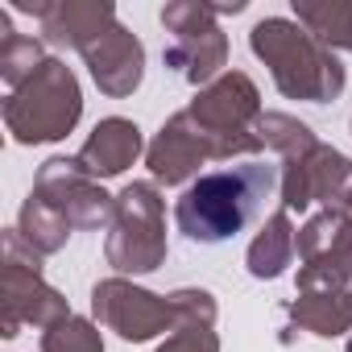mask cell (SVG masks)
Returning <instances> with one entry per match:
<instances>
[{"mask_svg":"<svg viewBox=\"0 0 352 352\" xmlns=\"http://www.w3.org/2000/svg\"><path fill=\"white\" fill-rule=\"evenodd\" d=\"M336 208H340V216H344V220H348V224H352V187H348V191H344V199H340V204H336Z\"/></svg>","mask_w":352,"mask_h":352,"instance_id":"24","label":"cell"},{"mask_svg":"<svg viewBox=\"0 0 352 352\" xmlns=\"http://www.w3.org/2000/svg\"><path fill=\"white\" fill-rule=\"evenodd\" d=\"M42 63H46V50H42V42H38V38L13 34V38L0 42V79H5L13 91H17V87H25V83L42 71Z\"/></svg>","mask_w":352,"mask_h":352,"instance_id":"20","label":"cell"},{"mask_svg":"<svg viewBox=\"0 0 352 352\" xmlns=\"http://www.w3.org/2000/svg\"><path fill=\"white\" fill-rule=\"evenodd\" d=\"M17 232L25 236V245L34 249V253H58L63 245H67V236H71V224L46 204V199H38V195H30L25 204H21V216H17Z\"/></svg>","mask_w":352,"mask_h":352,"instance_id":"18","label":"cell"},{"mask_svg":"<svg viewBox=\"0 0 352 352\" xmlns=\"http://www.w3.org/2000/svg\"><path fill=\"white\" fill-rule=\"evenodd\" d=\"M294 17L327 50H352V0H294Z\"/></svg>","mask_w":352,"mask_h":352,"instance_id":"17","label":"cell"},{"mask_svg":"<svg viewBox=\"0 0 352 352\" xmlns=\"http://www.w3.org/2000/svg\"><path fill=\"white\" fill-rule=\"evenodd\" d=\"M208 149L212 162H232V157H253L261 153L257 120H261V91L245 71H224L216 83L199 87L191 108H183Z\"/></svg>","mask_w":352,"mask_h":352,"instance_id":"3","label":"cell"},{"mask_svg":"<svg viewBox=\"0 0 352 352\" xmlns=\"http://www.w3.org/2000/svg\"><path fill=\"white\" fill-rule=\"evenodd\" d=\"M278 183L282 174L274 162H241V166L204 174L174 204V224H179L183 236L199 245L232 241L265 212V199L274 195Z\"/></svg>","mask_w":352,"mask_h":352,"instance_id":"1","label":"cell"},{"mask_svg":"<svg viewBox=\"0 0 352 352\" xmlns=\"http://www.w3.org/2000/svg\"><path fill=\"white\" fill-rule=\"evenodd\" d=\"M91 311H96V319L108 331H116L129 344H145V340H153L162 331H179V311H174L170 294L162 298L153 290L133 286L129 278H104V282H96Z\"/></svg>","mask_w":352,"mask_h":352,"instance_id":"8","label":"cell"},{"mask_svg":"<svg viewBox=\"0 0 352 352\" xmlns=\"http://www.w3.org/2000/svg\"><path fill=\"white\" fill-rule=\"evenodd\" d=\"M83 63L96 79V87L112 100H124L141 87L145 75V46L137 42V34H129L124 25H112L108 34H100L87 50Z\"/></svg>","mask_w":352,"mask_h":352,"instance_id":"12","label":"cell"},{"mask_svg":"<svg viewBox=\"0 0 352 352\" xmlns=\"http://www.w3.org/2000/svg\"><path fill=\"white\" fill-rule=\"evenodd\" d=\"M249 46L270 67V75H274V83L286 100L327 104L344 91V63L298 21L265 17V21L253 25Z\"/></svg>","mask_w":352,"mask_h":352,"instance_id":"2","label":"cell"},{"mask_svg":"<svg viewBox=\"0 0 352 352\" xmlns=\"http://www.w3.org/2000/svg\"><path fill=\"white\" fill-rule=\"evenodd\" d=\"M290 319L315 336H344L352 331V290L340 286L298 290V298L290 302Z\"/></svg>","mask_w":352,"mask_h":352,"instance_id":"15","label":"cell"},{"mask_svg":"<svg viewBox=\"0 0 352 352\" xmlns=\"http://www.w3.org/2000/svg\"><path fill=\"white\" fill-rule=\"evenodd\" d=\"M17 9L34 13L42 21L46 42L54 46H71V50H87L100 34H108L116 25V5L112 0H42V5H30L21 0Z\"/></svg>","mask_w":352,"mask_h":352,"instance_id":"11","label":"cell"},{"mask_svg":"<svg viewBox=\"0 0 352 352\" xmlns=\"http://www.w3.org/2000/svg\"><path fill=\"white\" fill-rule=\"evenodd\" d=\"M145 141H141V129L124 116H108L91 129V137L79 145L75 153V166L87 174V179H116V174H124L137 157H141Z\"/></svg>","mask_w":352,"mask_h":352,"instance_id":"14","label":"cell"},{"mask_svg":"<svg viewBox=\"0 0 352 352\" xmlns=\"http://www.w3.org/2000/svg\"><path fill=\"white\" fill-rule=\"evenodd\" d=\"M257 137H261V145H265V149H274V153L282 157V166H290V162L307 157V153L319 145V141H315V133H311L302 120L286 116V112H261V120H257Z\"/></svg>","mask_w":352,"mask_h":352,"instance_id":"19","label":"cell"},{"mask_svg":"<svg viewBox=\"0 0 352 352\" xmlns=\"http://www.w3.org/2000/svg\"><path fill=\"white\" fill-rule=\"evenodd\" d=\"M34 195L46 199L71 228H104L112 224V212H116V195H108L96 179H87L75 166V157L42 162L34 179Z\"/></svg>","mask_w":352,"mask_h":352,"instance_id":"9","label":"cell"},{"mask_svg":"<svg viewBox=\"0 0 352 352\" xmlns=\"http://www.w3.org/2000/svg\"><path fill=\"white\" fill-rule=\"evenodd\" d=\"M79 116H83V91L63 58H46L42 71L5 100V129L13 133L17 145L63 141L79 124Z\"/></svg>","mask_w":352,"mask_h":352,"instance_id":"4","label":"cell"},{"mask_svg":"<svg viewBox=\"0 0 352 352\" xmlns=\"http://www.w3.org/2000/svg\"><path fill=\"white\" fill-rule=\"evenodd\" d=\"M348 187H352V162L331 145H315L307 157L282 166V208L286 212H307L311 204L336 208Z\"/></svg>","mask_w":352,"mask_h":352,"instance_id":"10","label":"cell"},{"mask_svg":"<svg viewBox=\"0 0 352 352\" xmlns=\"http://www.w3.org/2000/svg\"><path fill=\"white\" fill-rule=\"evenodd\" d=\"M71 315L67 298L46 286L42 278V253H34L25 245V236L17 228L5 232V274H0V336L13 340L21 336L25 323L34 327H54Z\"/></svg>","mask_w":352,"mask_h":352,"instance_id":"5","label":"cell"},{"mask_svg":"<svg viewBox=\"0 0 352 352\" xmlns=\"http://www.w3.org/2000/svg\"><path fill=\"white\" fill-rule=\"evenodd\" d=\"M42 352H104V336L91 319L67 315L63 323L42 331Z\"/></svg>","mask_w":352,"mask_h":352,"instance_id":"21","label":"cell"},{"mask_svg":"<svg viewBox=\"0 0 352 352\" xmlns=\"http://www.w3.org/2000/svg\"><path fill=\"white\" fill-rule=\"evenodd\" d=\"M204 162H212V157H208V149H204V141H199V133H195V124H191L187 112H174L162 124V133L149 141V149H145L149 174H153L157 183H166V187L187 183Z\"/></svg>","mask_w":352,"mask_h":352,"instance_id":"13","label":"cell"},{"mask_svg":"<svg viewBox=\"0 0 352 352\" xmlns=\"http://www.w3.org/2000/svg\"><path fill=\"white\" fill-rule=\"evenodd\" d=\"M174 311H179V327H216V298L208 290H174L170 294Z\"/></svg>","mask_w":352,"mask_h":352,"instance_id":"22","label":"cell"},{"mask_svg":"<svg viewBox=\"0 0 352 352\" xmlns=\"http://www.w3.org/2000/svg\"><path fill=\"white\" fill-rule=\"evenodd\" d=\"M157 352H220V336L212 327H179Z\"/></svg>","mask_w":352,"mask_h":352,"instance_id":"23","label":"cell"},{"mask_svg":"<svg viewBox=\"0 0 352 352\" xmlns=\"http://www.w3.org/2000/svg\"><path fill=\"white\" fill-rule=\"evenodd\" d=\"M348 352H352V340H348Z\"/></svg>","mask_w":352,"mask_h":352,"instance_id":"25","label":"cell"},{"mask_svg":"<svg viewBox=\"0 0 352 352\" xmlns=\"http://www.w3.org/2000/svg\"><path fill=\"white\" fill-rule=\"evenodd\" d=\"M104 253L120 274H153L166 261V204L153 183H129L116 195Z\"/></svg>","mask_w":352,"mask_h":352,"instance_id":"6","label":"cell"},{"mask_svg":"<svg viewBox=\"0 0 352 352\" xmlns=\"http://www.w3.org/2000/svg\"><path fill=\"white\" fill-rule=\"evenodd\" d=\"M162 25L170 34L166 67H174L187 83L208 87L228 67V38L216 21V9L208 0H174L162 9Z\"/></svg>","mask_w":352,"mask_h":352,"instance_id":"7","label":"cell"},{"mask_svg":"<svg viewBox=\"0 0 352 352\" xmlns=\"http://www.w3.org/2000/svg\"><path fill=\"white\" fill-rule=\"evenodd\" d=\"M294 241H298V232H294V224H290V212L282 208V212H274L265 224H261V232L253 236V245H249V274L253 278H261V282H270V278H282L286 274V265L294 261Z\"/></svg>","mask_w":352,"mask_h":352,"instance_id":"16","label":"cell"}]
</instances>
